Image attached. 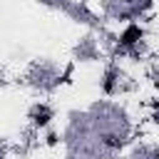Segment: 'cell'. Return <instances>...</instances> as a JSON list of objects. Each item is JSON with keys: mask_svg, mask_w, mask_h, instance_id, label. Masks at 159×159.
<instances>
[{"mask_svg": "<svg viewBox=\"0 0 159 159\" xmlns=\"http://www.w3.org/2000/svg\"><path fill=\"white\" fill-rule=\"evenodd\" d=\"M142 37V30L137 27V25H129L127 30H124V35H122V45H132V42H137Z\"/></svg>", "mask_w": 159, "mask_h": 159, "instance_id": "1", "label": "cell"}]
</instances>
